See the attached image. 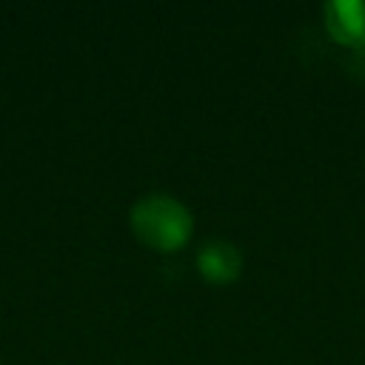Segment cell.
<instances>
[{"mask_svg":"<svg viewBox=\"0 0 365 365\" xmlns=\"http://www.w3.org/2000/svg\"><path fill=\"white\" fill-rule=\"evenodd\" d=\"M131 228L134 234L157 248V251H174L180 248L188 237H191V228H194V220H191V211L168 197V194H145L140 197L134 205H131Z\"/></svg>","mask_w":365,"mask_h":365,"instance_id":"1","label":"cell"},{"mask_svg":"<svg viewBox=\"0 0 365 365\" xmlns=\"http://www.w3.org/2000/svg\"><path fill=\"white\" fill-rule=\"evenodd\" d=\"M322 17L336 43L365 46V0H331L322 6Z\"/></svg>","mask_w":365,"mask_h":365,"instance_id":"2","label":"cell"},{"mask_svg":"<svg viewBox=\"0 0 365 365\" xmlns=\"http://www.w3.org/2000/svg\"><path fill=\"white\" fill-rule=\"evenodd\" d=\"M197 268L211 282H231L242 271V254L228 240H208L197 251Z\"/></svg>","mask_w":365,"mask_h":365,"instance_id":"3","label":"cell"}]
</instances>
